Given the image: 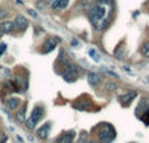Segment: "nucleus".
Listing matches in <instances>:
<instances>
[{
    "label": "nucleus",
    "mask_w": 149,
    "mask_h": 143,
    "mask_svg": "<svg viewBox=\"0 0 149 143\" xmlns=\"http://www.w3.org/2000/svg\"><path fill=\"white\" fill-rule=\"evenodd\" d=\"M114 4L111 0H97L89 9V20L95 30L103 32L110 25V17L113 15Z\"/></svg>",
    "instance_id": "1"
},
{
    "label": "nucleus",
    "mask_w": 149,
    "mask_h": 143,
    "mask_svg": "<svg viewBox=\"0 0 149 143\" xmlns=\"http://www.w3.org/2000/svg\"><path fill=\"white\" fill-rule=\"evenodd\" d=\"M98 138L101 143H110L115 138V131L114 128L109 123H101L100 130H98Z\"/></svg>",
    "instance_id": "2"
},
{
    "label": "nucleus",
    "mask_w": 149,
    "mask_h": 143,
    "mask_svg": "<svg viewBox=\"0 0 149 143\" xmlns=\"http://www.w3.org/2000/svg\"><path fill=\"white\" fill-rule=\"evenodd\" d=\"M42 117H43V109H42L41 107H36L34 110L31 112L30 117H29L28 120H25L26 128L30 129V130H33V129L37 126V123L42 120Z\"/></svg>",
    "instance_id": "3"
},
{
    "label": "nucleus",
    "mask_w": 149,
    "mask_h": 143,
    "mask_svg": "<svg viewBox=\"0 0 149 143\" xmlns=\"http://www.w3.org/2000/svg\"><path fill=\"white\" fill-rule=\"evenodd\" d=\"M82 74V68L80 67V66H76V64H70L67 66V68H65L64 74H63V78H64L65 81H74L77 78H79V75H81Z\"/></svg>",
    "instance_id": "4"
},
{
    "label": "nucleus",
    "mask_w": 149,
    "mask_h": 143,
    "mask_svg": "<svg viewBox=\"0 0 149 143\" xmlns=\"http://www.w3.org/2000/svg\"><path fill=\"white\" fill-rule=\"evenodd\" d=\"M59 41H60V39L56 38V37H49V38L45 41L43 46H42V53H43V54L51 53L52 50L58 46V42H59Z\"/></svg>",
    "instance_id": "5"
},
{
    "label": "nucleus",
    "mask_w": 149,
    "mask_h": 143,
    "mask_svg": "<svg viewBox=\"0 0 149 143\" xmlns=\"http://www.w3.org/2000/svg\"><path fill=\"white\" fill-rule=\"evenodd\" d=\"M47 3L54 11H63L68 7L70 0H47Z\"/></svg>",
    "instance_id": "6"
},
{
    "label": "nucleus",
    "mask_w": 149,
    "mask_h": 143,
    "mask_svg": "<svg viewBox=\"0 0 149 143\" xmlns=\"http://www.w3.org/2000/svg\"><path fill=\"white\" fill-rule=\"evenodd\" d=\"M13 25H15V28L17 29V30H24V29L28 28V20H26L24 16L18 15L17 17L15 18V22H13Z\"/></svg>",
    "instance_id": "7"
},
{
    "label": "nucleus",
    "mask_w": 149,
    "mask_h": 143,
    "mask_svg": "<svg viewBox=\"0 0 149 143\" xmlns=\"http://www.w3.org/2000/svg\"><path fill=\"white\" fill-rule=\"evenodd\" d=\"M74 139V131H64L62 135L58 138V143H73Z\"/></svg>",
    "instance_id": "8"
},
{
    "label": "nucleus",
    "mask_w": 149,
    "mask_h": 143,
    "mask_svg": "<svg viewBox=\"0 0 149 143\" xmlns=\"http://www.w3.org/2000/svg\"><path fill=\"white\" fill-rule=\"evenodd\" d=\"M136 96V92H128V93L123 95V96H119V102H120L123 107H128L131 104V101L134 100V97Z\"/></svg>",
    "instance_id": "9"
},
{
    "label": "nucleus",
    "mask_w": 149,
    "mask_h": 143,
    "mask_svg": "<svg viewBox=\"0 0 149 143\" xmlns=\"http://www.w3.org/2000/svg\"><path fill=\"white\" fill-rule=\"evenodd\" d=\"M49 130H50V123H45L43 126H41V128L37 130V135L41 139H46L47 135H49Z\"/></svg>",
    "instance_id": "10"
},
{
    "label": "nucleus",
    "mask_w": 149,
    "mask_h": 143,
    "mask_svg": "<svg viewBox=\"0 0 149 143\" xmlns=\"http://www.w3.org/2000/svg\"><path fill=\"white\" fill-rule=\"evenodd\" d=\"M88 81H89L90 86L95 87V86H98V84H100L101 78H100V75H98V74H95V72H89V74H88Z\"/></svg>",
    "instance_id": "11"
},
{
    "label": "nucleus",
    "mask_w": 149,
    "mask_h": 143,
    "mask_svg": "<svg viewBox=\"0 0 149 143\" xmlns=\"http://www.w3.org/2000/svg\"><path fill=\"white\" fill-rule=\"evenodd\" d=\"M13 29H15V25L10 21H4V22L0 24V32L1 33H10Z\"/></svg>",
    "instance_id": "12"
},
{
    "label": "nucleus",
    "mask_w": 149,
    "mask_h": 143,
    "mask_svg": "<svg viewBox=\"0 0 149 143\" xmlns=\"http://www.w3.org/2000/svg\"><path fill=\"white\" fill-rule=\"evenodd\" d=\"M20 105V100L17 97H9L7 100V107L9 109H17V107Z\"/></svg>",
    "instance_id": "13"
},
{
    "label": "nucleus",
    "mask_w": 149,
    "mask_h": 143,
    "mask_svg": "<svg viewBox=\"0 0 149 143\" xmlns=\"http://www.w3.org/2000/svg\"><path fill=\"white\" fill-rule=\"evenodd\" d=\"M16 118H17L18 122H25V108H21L20 110L17 112V114H16Z\"/></svg>",
    "instance_id": "14"
},
{
    "label": "nucleus",
    "mask_w": 149,
    "mask_h": 143,
    "mask_svg": "<svg viewBox=\"0 0 149 143\" xmlns=\"http://www.w3.org/2000/svg\"><path fill=\"white\" fill-rule=\"evenodd\" d=\"M141 121L145 123V125H149V108H147L145 112L141 114Z\"/></svg>",
    "instance_id": "15"
},
{
    "label": "nucleus",
    "mask_w": 149,
    "mask_h": 143,
    "mask_svg": "<svg viewBox=\"0 0 149 143\" xmlns=\"http://www.w3.org/2000/svg\"><path fill=\"white\" fill-rule=\"evenodd\" d=\"M141 53H143V55H144V57L149 58V42H145V43L143 45V47H141Z\"/></svg>",
    "instance_id": "16"
},
{
    "label": "nucleus",
    "mask_w": 149,
    "mask_h": 143,
    "mask_svg": "<svg viewBox=\"0 0 149 143\" xmlns=\"http://www.w3.org/2000/svg\"><path fill=\"white\" fill-rule=\"evenodd\" d=\"M106 89H107V91H115L116 84L114 83V81H107V83H106Z\"/></svg>",
    "instance_id": "17"
},
{
    "label": "nucleus",
    "mask_w": 149,
    "mask_h": 143,
    "mask_svg": "<svg viewBox=\"0 0 149 143\" xmlns=\"http://www.w3.org/2000/svg\"><path fill=\"white\" fill-rule=\"evenodd\" d=\"M89 139H88V133L86 131H82L81 134H80V143H86Z\"/></svg>",
    "instance_id": "18"
},
{
    "label": "nucleus",
    "mask_w": 149,
    "mask_h": 143,
    "mask_svg": "<svg viewBox=\"0 0 149 143\" xmlns=\"http://www.w3.org/2000/svg\"><path fill=\"white\" fill-rule=\"evenodd\" d=\"M7 16H8V11L4 9V8H0V21L4 20Z\"/></svg>",
    "instance_id": "19"
},
{
    "label": "nucleus",
    "mask_w": 149,
    "mask_h": 143,
    "mask_svg": "<svg viewBox=\"0 0 149 143\" xmlns=\"http://www.w3.org/2000/svg\"><path fill=\"white\" fill-rule=\"evenodd\" d=\"M89 54H90V55H93V59H94L95 62H98V60H100V58H101V57H98V55L95 54L94 50H89Z\"/></svg>",
    "instance_id": "20"
},
{
    "label": "nucleus",
    "mask_w": 149,
    "mask_h": 143,
    "mask_svg": "<svg viewBox=\"0 0 149 143\" xmlns=\"http://www.w3.org/2000/svg\"><path fill=\"white\" fill-rule=\"evenodd\" d=\"M28 13L31 16V17H37V16H38V15H37V12H36L34 9H28Z\"/></svg>",
    "instance_id": "21"
},
{
    "label": "nucleus",
    "mask_w": 149,
    "mask_h": 143,
    "mask_svg": "<svg viewBox=\"0 0 149 143\" xmlns=\"http://www.w3.org/2000/svg\"><path fill=\"white\" fill-rule=\"evenodd\" d=\"M5 49H7V45H5V43H1V45H0V54H1V53L4 51Z\"/></svg>",
    "instance_id": "22"
},
{
    "label": "nucleus",
    "mask_w": 149,
    "mask_h": 143,
    "mask_svg": "<svg viewBox=\"0 0 149 143\" xmlns=\"http://www.w3.org/2000/svg\"><path fill=\"white\" fill-rule=\"evenodd\" d=\"M105 72H106V74H109V75H111V76H113V78H116V74H114V72H113V71H109V70H105Z\"/></svg>",
    "instance_id": "23"
},
{
    "label": "nucleus",
    "mask_w": 149,
    "mask_h": 143,
    "mask_svg": "<svg viewBox=\"0 0 149 143\" xmlns=\"http://www.w3.org/2000/svg\"><path fill=\"white\" fill-rule=\"evenodd\" d=\"M16 138H17V143H24V141H22V138H21L20 135H17L16 137Z\"/></svg>",
    "instance_id": "24"
},
{
    "label": "nucleus",
    "mask_w": 149,
    "mask_h": 143,
    "mask_svg": "<svg viewBox=\"0 0 149 143\" xmlns=\"http://www.w3.org/2000/svg\"><path fill=\"white\" fill-rule=\"evenodd\" d=\"M88 143H101L100 141H90V142H88Z\"/></svg>",
    "instance_id": "25"
},
{
    "label": "nucleus",
    "mask_w": 149,
    "mask_h": 143,
    "mask_svg": "<svg viewBox=\"0 0 149 143\" xmlns=\"http://www.w3.org/2000/svg\"><path fill=\"white\" fill-rule=\"evenodd\" d=\"M1 34H3V33H1V32H0V37H1Z\"/></svg>",
    "instance_id": "26"
}]
</instances>
